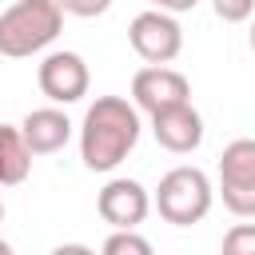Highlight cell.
Masks as SVG:
<instances>
[{
	"instance_id": "cell-14",
	"label": "cell",
	"mask_w": 255,
	"mask_h": 255,
	"mask_svg": "<svg viewBox=\"0 0 255 255\" xmlns=\"http://www.w3.org/2000/svg\"><path fill=\"white\" fill-rule=\"evenodd\" d=\"M211 12L223 24H243L255 16V0H211Z\"/></svg>"
},
{
	"instance_id": "cell-6",
	"label": "cell",
	"mask_w": 255,
	"mask_h": 255,
	"mask_svg": "<svg viewBox=\"0 0 255 255\" xmlns=\"http://www.w3.org/2000/svg\"><path fill=\"white\" fill-rule=\"evenodd\" d=\"M187 100H191V80L167 64H147L131 76V104L147 116L167 112V108L187 104Z\"/></svg>"
},
{
	"instance_id": "cell-5",
	"label": "cell",
	"mask_w": 255,
	"mask_h": 255,
	"mask_svg": "<svg viewBox=\"0 0 255 255\" xmlns=\"http://www.w3.org/2000/svg\"><path fill=\"white\" fill-rule=\"evenodd\" d=\"M128 44L147 64H171L183 52V28H179V20L171 12L147 8L128 24Z\"/></svg>"
},
{
	"instance_id": "cell-4",
	"label": "cell",
	"mask_w": 255,
	"mask_h": 255,
	"mask_svg": "<svg viewBox=\"0 0 255 255\" xmlns=\"http://www.w3.org/2000/svg\"><path fill=\"white\" fill-rule=\"evenodd\" d=\"M219 195L239 219H255V139H231L219 155Z\"/></svg>"
},
{
	"instance_id": "cell-17",
	"label": "cell",
	"mask_w": 255,
	"mask_h": 255,
	"mask_svg": "<svg viewBox=\"0 0 255 255\" xmlns=\"http://www.w3.org/2000/svg\"><path fill=\"white\" fill-rule=\"evenodd\" d=\"M52 255H96L88 243H60V247H52Z\"/></svg>"
},
{
	"instance_id": "cell-8",
	"label": "cell",
	"mask_w": 255,
	"mask_h": 255,
	"mask_svg": "<svg viewBox=\"0 0 255 255\" xmlns=\"http://www.w3.org/2000/svg\"><path fill=\"white\" fill-rule=\"evenodd\" d=\"M96 211L112 231H135L151 211V191L139 179H108L96 195Z\"/></svg>"
},
{
	"instance_id": "cell-16",
	"label": "cell",
	"mask_w": 255,
	"mask_h": 255,
	"mask_svg": "<svg viewBox=\"0 0 255 255\" xmlns=\"http://www.w3.org/2000/svg\"><path fill=\"white\" fill-rule=\"evenodd\" d=\"M151 4H155L159 12H171V16H175V12H191L199 0H151Z\"/></svg>"
},
{
	"instance_id": "cell-1",
	"label": "cell",
	"mask_w": 255,
	"mask_h": 255,
	"mask_svg": "<svg viewBox=\"0 0 255 255\" xmlns=\"http://www.w3.org/2000/svg\"><path fill=\"white\" fill-rule=\"evenodd\" d=\"M139 143V108L124 96H96L80 124V159L88 171H112Z\"/></svg>"
},
{
	"instance_id": "cell-2",
	"label": "cell",
	"mask_w": 255,
	"mask_h": 255,
	"mask_svg": "<svg viewBox=\"0 0 255 255\" xmlns=\"http://www.w3.org/2000/svg\"><path fill=\"white\" fill-rule=\"evenodd\" d=\"M64 28V8L56 0H16L0 12V56L28 60L44 52Z\"/></svg>"
},
{
	"instance_id": "cell-18",
	"label": "cell",
	"mask_w": 255,
	"mask_h": 255,
	"mask_svg": "<svg viewBox=\"0 0 255 255\" xmlns=\"http://www.w3.org/2000/svg\"><path fill=\"white\" fill-rule=\"evenodd\" d=\"M0 255H16V251H12V243H4V239H0Z\"/></svg>"
},
{
	"instance_id": "cell-13",
	"label": "cell",
	"mask_w": 255,
	"mask_h": 255,
	"mask_svg": "<svg viewBox=\"0 0 255 255\" xmlns=\"http://www.w3.org/2000/svg\"><path fill=\"white\" fill-rule=\"evenodd\" d=\"M219 255H255V223L227 227V235L219 243Z\"/></svg>"
},
{
	"instance_id": "cell-7",
	"label": "cell",
	"mask_w": 255,
	"mask_h": 255,
	"mask_svg": "<svg viewBox=\"0 0 255 255\" xmlns=\"http://www.w3.org/2000/svg\"><path fill=\"white\" fill-rule=\"evenodd\" d=\"M36 84L40 92L52 100V104H76L88 96V84H92V72L84 64L80 52H48L36 68Z\"/></svg>"
},
{
	"instance_id": "cell-12",
	"label": "cell",
	"mask_w": 255,
	"mask_h": 255,
	"mask_svg": "<svg viewBox=\"0 0 255 255\" xmlns=\"http://www.w3.org/2000/svg\"><path fill=\"white\" fill-rule=\"evenodd\" d=\"M100 255H155V247L139 231H112L100 247Z\"/></svg>"
},
{
	"instance_id": "cell-19",
	"label": "cell",
	"mask_w": 255,
	"mask_h": 255,
	"mask_svg": "<svg viewBox=\"0 0 255 255\" xmlns=\"http://www.w3.org/2000/svg\"><path fill=\"white\" fill-rule=\"evenodd\" d=\"M247 40H251V52H255V24H251V36H247Z\"/></svg>"
},
{
	"instance_id": "cell-20",
	"label": "cell",
	"mask_w": 255,
	"mask_h": 255,
	"mask_svg": "<svg viewBox=\"0 0 255 255\" xmlns=\"http://www.w3.org/2000/svg\"><path fill=\"white\" fill-rule=\"evenodd\" d=\"M0 187H4V183H0ZM0 219H4V199H0Z\"/></svg>"
},
{
	"instance_id": "cell-9",
	"label": "cell",
	"mask_w": 255,
	"mask_h": 255,
	"mask_svg": "<svg viewBox=\"0 0 255 255\" xmlns=\"http://www.w3.org/2000/svg\"><path fill=\"white\" fill-rule=\"evenodd\" d=\"M151 135H155V143H159L163 151H171V155H191V151L203 143V116L191 108V100H187V104H175V108L151 116Z\"/></svg>"
},
{
	"instance_id": "cell-11",
	"label": "cell",
	"mask_w": 255,
	"mask_h": 255,
	"mask_svg": "<svg viewBox=\"0 0 255 255\" xmlns=\"http://www.w3.org/2000/svg\"><path fill=\"white\" fill-rule=\"evenodd\" d=\"M32 171V147L20 128L0 124V183H24Z\"/></svg>"
},
{
	"instance_id": "cell-10",
	"label": "cell",
	"mask_w": 255,
	"mask_h": 255,
	"mask_svg": "<svg viewBox=\"0 0 255 255\" xmlns=\"http://www.w3.org/2000/svg\"><path fill=\"white\" fill-rule=\"evenodd\" d=\"M20 131H24L28 147H32V155H52V151H60V147L72 139V120L52 104V108L28 112L24 124H20Z\"/></svg>"
},
{
	"instance_id": "cell-3",
	"label": "cell",
	"mask_w": 255,
	"mask_h": 255,
	"mask_svg": "<svg viewBox=\"0 0 255 255\" xmlns=\"http://www.w3.org/2000/svg\"><path fill=\"white\" fill-rule=\"evenodd\" d=\"M211 199H215V187H211L207 171H199V167H171L159 179V187L151 195V207L171 227H191V223H199L211 211Z\"/></svg>"
},
{
	"instance_id": "cell-15",
	"label": "cell",
	"mask_w": 255,
	"mask_h": 255,
	"mask_svg": "<svg viewBox=\"0 0 255 255\" xmlns=\"http://www.w3.org/2000/svg\"><path fill=\"white\" fill-rule=\"evenodd\" d=\"M64 8V16H80V20H92V16H104L112 8V0H56Z\"/></svg>"
}]
</instances>
